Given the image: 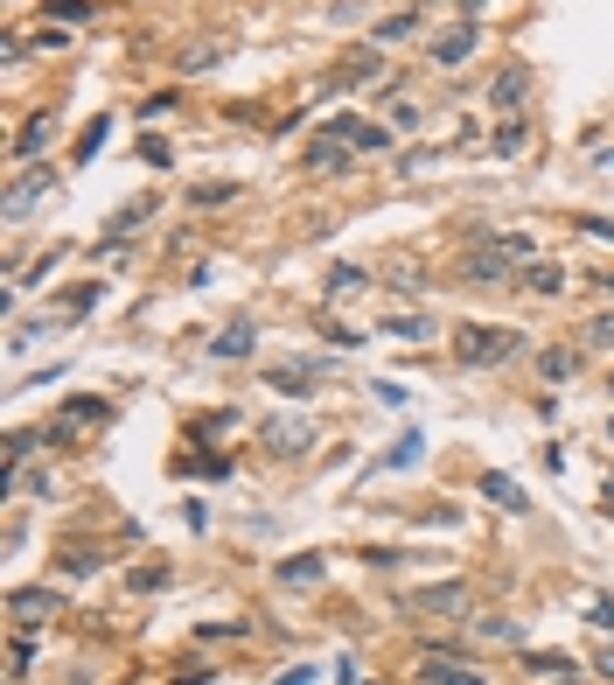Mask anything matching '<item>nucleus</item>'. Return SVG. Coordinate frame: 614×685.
<instances>
[{"mask_svg":"<svg viewBox=\"0 0 614 685\" xmlns=\"http://www.w3.org/2000/svg\"><path fill=\"white\" fill-rule=\"evenodd\" d=\"M398 616H427V622H468V616H475V595H468V581L406 587V595H398Z\"/></svg>","mask_w":614,"mask_h":685,"instance_id":"f257e3e1","label":"nucleus"},{"mask_svg":"<svg viewBox=\"0 0 614 685\" xmlns=\"http://www.w3.org/2000/svg\"><path fill=\"white\" fill-rule=\"evenodd\" d=\"M516 350H524V336H516V329H489V322H461V329H454V357H461L468 371L510 364Z\"/></svg>","mask_w":614,"mask_h":685,"instance_id":"f03ea898","label":"nucleus"},{"mask_svg":"<svg viewBox=\"0 0 614 685\" xmlns=\"http://www.w3.org/2000/svg\"><path fill=\"white\" fill-rule=\"evenodd\" d=\"M112 420V406H105V392H77V398H64V413L43 427V441L49 448H77V441H91Z\"/></svg>","mask_w":614,"mask_h":685,"instance_id":"7ed1b4c3","label":"nucleus"},{"mask_svg":"<svg viewBox=\"0 0 614 685\" xmlns=\"http://www.w3.org/2000/svg\"><path fill=\"white\" fill-rule=\"evenodd\" d=\"M64 616V595L56 587H8V622L14 630H43V622Z\"/></svg>","mask_w":614,"mask_h":685,"instance_id":"20e7f679","label":"nucleus"},{"mask_svg":"<svg viewBox=\"0 0 614 685\" xmlns=\"http://www.w3.org/2000/svg\"><path fill=\"white\" fill-rule=\"evenodd\" d=\"M475 49H482V22H454V29H440V35H433V49H427V56H433L440 70H461Z\"/></svg>","mask_w":614,"mask_h":685,"instance_id":"39448f33","label":"nucleus"},{"mask_svg":"<svg viewBox=\"0 0 614 685\" xmlns=\"http://www.w3.org/2000/svg\"><path fill=\"white\" fill-rule=\"evenodd\" d=\"M329 133L342 147H356V155H391V141H398V133L377 126V120H329Z\"/></svg>","mask_w":614,"mask_h":685,"instance_id":"423d86ee","label":"nucleus"},{"mask_svg":"<svg viewBox=\"0 0 614 685\" xmlns=\"http://www.w3.org/2000/svg\"><path fill=\"white\" fill-rule=\"evenodd\" d=\"M461 280H475V288H510L516 280V266L496 252V245H475L468 259H461Z\"/></svg>","mask_w":614,"mask_h":685,"instance_id":"0eeeda50","label":"nucleus"},{"mask_svg":"<svg viewBox=\"0 0 614 685\" xmlns=\"http://www.w3.org/2000/svg\"><path fill=\"white\" fill-rule=\"evenodd\" d=\"M412 678L419 685H482V672H475V664H461V658H447V651H427L412 664Z\"/></svg>","mask_w":614,"mask_h":685,"instance_id":"6e6552de","label":"nucleus"},{"mask_svg":"<svg viewBox=\"0 0 614 685\" xmlns=\"http://www.w3.org/2000/svg\"><path fill=\"white\" fill-rule=\"evenodd\" d=\"M315 441H321L315 420H265V454H300V448H315Z\"/></svg>","mask_w":614,"mask_h":685,"instance_id":"1a4fd4ad","label":"nucleus"},{"mask_svg":"<svg viewBox=\"0 0 614 685\" xmlns=\"http://www.w3.org/2000/svg\"><path fill=\"white\" fill-rule=\"evenodd\" d=\"M531 85H537V78H531V64H503V70H496L489 105H496V112H516V105L531 99Z\"/></svg>","mask_w":614,"mask_h":685,"instance_id":"9d476101","label":"nucleus"},{"mask_svg":"<svg viewBox=\"0 0 614 685\" xmlns=\"http://www.w3.org/2000/svg\"><path fill=\"white\" fill-rule=\"evenodd\" d=\"M377 70H384V49L377 43H363V49H350V56H342V70H336V91H350V85H371L377 78Z\"/></svg>","mask_w":614,"mask_h":685,"instance_id":"9b49d317","label":"nucleus"},{"mask_svg":"<svg viewBox=\"0 0 614 685\" xmlns=\"http://www.w3.org/2000/svg\"><path fill=\"white\" fill-rule=\"evenodd\" d=\"M516 294H566V266H559V259L516 266Z\"/></svg>","mask_w":614,"mask_h":685,"instance_id":"f8f14e48","label":"nucleus"},{"mask_svg":"<svg viewBox=\"0 0 614 685\" xmlns=\"http://www.w3.org/2000/svg\"><path fill=\"white\" fill-rule=\"evenodd\" d=\"M265 385H273L280 398H307L321 385V364H273V371H265Z\"/></svg>","mask_w":614,"mask_h":685,"instance_id":"ddd939ff","label":"nucleus"},{"mask_svg":"<svg viewBox=\"0 0 614 685\" xmlns=\"http://www.w3.org/2000/svg\"><path fill=\"white\" fill-rule=\"evenodd\" d=\"M154 211H161V196H133V203H120V211H112V217H105V232H112V245H126V238H133V232H140V224H147Z\"/></svg>","mask_w":614,"mask_h":685,"instance_id":"4468645a","label":"nucleus"},{"mask_svg":"<svg viewBox=\"0 0 614 685\" xmlns=\"http://www.w3.org/2000/svg\"><path fill=\"white\" fill-rule=\"evenodd\" d=\"M252 343H259V329L238 315V322H224V329H217V343H209V350H217L224 364H238V357H252Z\"/></svg>","mask_w":614,"mask_h":685,"instance_id":"2eb2a0df","label":"nucleus"},{"mask_svg":"<svg viewBox=\"0 0 614 685\" xmlns=\"http://www.w3.org/2000/svg\"><path fill=\"white\" fill-rule=\"evenodd\" d=\"M524 672H537V678H580V658H566V651H524Z\"/></svg>","mask_w":614,"mask_h":685,"instance_id":"dca6fc26","label":"nucleus"},{"mask_svg":"<svg viewBox=\"0 0 614 685\" xmlns=\"http://www.w3.org/2000/svg\"><path fill=\"white\" fill-rule=\"evenodd\" d=\"M56 141V120H49V112H35V120L22 126V133H14V161H29V155H43V147Z\"/></svg>","mask_w":614,"mask_h":685,"instance_id":"f3484780","label":"nucleus"},{"mask_svg":"<svg viewBox=\"0 0 614 685\" xmlns=\"http://www.w3.org/2000/svg\"><path fill=\"white\" fill-rule=\"evenodd\" d=\"M350 161H356V147H342L336 133H321V141L307 147V168H329V176H342V168H350Z\"/></svg>","mask_w":614,"mask_h":685,"instance_id":"a211bd4d","label":"nucleus"},{"mask_svg":"<svg viewBox=\"0 0 614 685\" xmlns=\"http://www.w3.org/2000/svg\"><path fill=\"white\" fill-rule=\"evenodd\" d=\"M482 245H496L510 266H531V259H537V238H531V232H482Z\"/></svg>","mask_w":614,"mask_h":685,"instance_id":"6ab92c4d","label":"nucleus"},{"mask_svg":"<svg viewBox=\"0 0 614 685\" xmlns=\"http://www.w3.org/2000/svg\"><path fill=\"white\" fill-rule=\"evenodd\" d=\"M321 574H329V560H321V553H294V560H280V581H286V587H315Z\"/></svg>","mask_w":614,"mask_h":685,"instance_id":"aec40b11","label":"nucleus"},{"mask_svg":"<svg viewBox=\"0 0 614 685\" xmlns=\"http://www.w3.org/2000/svg\"><path fill=\"white\" fill-rule=\"evenodd\" d=\"M412 29H419V8H398V14H384V22L371 29V43H377V49H391V43H406Z\"/></svg>","mask_w":614,"mask_h":685,"instance_id":"412c9836","label":"nucleus"},{"mask_svg":"<svg viewBox=\"0 0 614 685\" xmlns=\"http://www.w3.org/2000/svg\"><path fill=\"white\" fill-rule=\"evenodd\" d=\"M468 630L482 637V643H510V651H516V643H524V630H516L510 616H468Z\"/></svg>","mask_w":614,"mask_h":685,"instance_id":"4be33fe9","label":"nucleus"},{"mask_svg":"<svg viewBox=\"0 0 614 685\" xmlns=\"http://www.w3.org/2000/svg\"><path fill=\"white\" fill-rule=\"evenodd\" d=\"M43 189H49V168H29V176H22V182H14V189H8V217H22V211H29V203H35V196H43Z\"/></svg>","mask_w":614,"mask_h":685,"instance_id":"5701e85b","label":"nucleus"},{"mask_svg":"<svg viewBox=\"0 0 614 685\" xmlns=\"http://www.w3.org/2000/svg\"><path fill=\"white\" fill-rule=\"evenodd\" d=\"M363 280H371V273L342 259V266H329V280H321V288H329V301H350V294H363Z\"/></svg>","mask_w":614,"mask_h":685,"instance_id":"b1692460","label":"nucleus"},{"mask_svg":"<svg viewBox=\"0 0 614 685\" xmlns=\"http://www.w3.org/2000/svg\"><path fill=\"white\" fill-rule=\"evenodd\" d=\"M482 497H489V504H503V510H524V483H516V475H496V469H489V475H482Z\"/></svg>","mask_w":614,"mask_h":685,"instance_id":"393cba45","label":"nucleus"},{"mask_svg":"<svg viewBox=\"0 0 614 685\" xmlns=\"http://www.w3.org/2000/svg\"><path fill=\"white\" fill-rule=\"evenodd\" d=\"M384 336H391V343H427L433 336V315H384Z\"/></svg>","mask_w":614,"mask_h":685,"instance_id":"a878e982","label":"nucleus"},{"mask_svg":"<svg viewBox=\"0 0 614 685\" xmlns=\"http://www.w3.org/2000/svg\"><path fill=\"white\" fill-rule=\"evenodd\" d=\"M537 371H545V385H566L580 371V350H537Z\"/></svg>","mask_w":614,"mask_h":685,"instance_id":"bb28decb","label":"nucleus"},{"mask_svg":"<svg viewBox=\"0 0 614 685\" xmlns=\"http://www.w3.org/2000/svg\"><path fill=\"white\" fill-rule=\"evenodd\" d=\"M384 126H391V133H419V126H427V112H419L412 99H391V112H384Z\"/></svg>","mask_w":614,"mask_h":685,"instance_id":"cd10ccee","label":"nucleus"},{"mask_svg":"<svg viewBox=\"0 0 614 685\" xmlns=\"http://www.w3.org/2000/svg\"><path fill=\"white\" fill-rule=\"evenodd\" d=\"M524 141H531V120H503L496 126V155H524Z\"/></svg>","mask_w":614,"mask_h":685,"instance_id":"c85d7f7f","label":"nucleus"},{"mask_svg":"<svg viewBox=\"0 0 614 685\" xmlns=\"http://www.w3.org/2000/svg\"><path fill=\"white\" fill-rule=\"evenodd\" d=\"M64 566H70V574H99V566H105V553H99V546H84V539H77V546H64Z\"/></svg>","mask_w":614,"mask_h":685,"instance_id":"c756f323","label":"nucleus"},{"mask_svg":"<svg viewBox=\"0 0 614 685\" xmlns=\"http://www.w3.org/2000/svg\"><path fill=\"white\" fill-rule=\"evenodd\" d=\"M43 14H56L64 29H77V22H91V0H43Z\"/></svg>","mask_w":614,"mask_h":685,"instance_id":"7c9ffc66","label":"nucleus"},{"mask_svg":"<svg viewBox=\"0 0 614 685\" xmlns=\"http://www.w3.org/2000/svg\"><path fill=\"white\" fill-rule=\"evenodd\" d=\"M29 658H35L29 630H14V643H8V672H14V678H29Z\"/></svg>","mask_w":614,"mask_h":685,"instance_id":"2f4dec72","label":"nucleus"},{"mask_svg":"<svg viewBox=\"0 0 614 685\" xmlns=\"http://www.w3.org/2000/svg\"><path fill=\"white\" fill-rule=\"evenodd\" d=\"M433 161H440V147H412V155H398V176H427Z\"/></svg>","mask_w":614,"mask_h":685,"instance_id":"473e14b6","label":"nucleus"},{"mask_svg":"<svg viewBox=\"0 0 614 685\" xmlns=\"http://www.w3.org/2000/svg\"><path fill=\"white\" fill-rule=\"evenodd\" d=\"M105 133H112V120H91V126H84V141H77V161H91V155H99V147H105Z\"/></svg>","mask_w":614,"mask_h":685,"instance_id":"72a5a7b5","label":"nucleus"},{"mask_svg":"<svg viewBox=\"0 0 614 685\" xmlns=\"http://www.w3.org/2000/svg\"><path fill=\"white\" fill-rule=\"evenodd\" d=\"M587 622H593L601 637H614V602H607V595H593V602H587Z\"/></svg>","mask_w":614,"mask_h":685,"instance_id":"f704fd0d","label":"nucleus"},{"mask_svg":"<svg viewBox=\"0 0 614 685\" xmlns=\"http://www.w3.org/2000/svg\"><path fill=\"white\" fill-rule=\"evenodd\" d=\"M14 490H22V497H49V475L43 469H14Z\"/></svg>","mask_w":614,"mask_h":685,"instance_id":"c9c22d12","label":"nucleus"},{"mask_svg":"<svg viewBox=\"0 0 614 685\" xmlns=\"http://www.w3.org/2000/svg\"><path fill=\"white\" fill-rule=\"evenodd\" d=\"M29 448H35V434H29V427H14V434H8V469H22V462H29Z\"/></svg>","mask_w":614,"mask_h":685,"instance_id":"e433bc0d","label":"nucleus"},{"mask_svg":"<svg viewBox=\"0 0 614 685\" xmlns=\"http://www.w3.org/2000/svg\"><path fill=\"white\" fill-rule=\"evenodd\" d=\"M412 462H419V434H406V441L384 454V469H412Z\"/></svg>","mask_w":614,"mask_h":685,"instance_id":"4c0bfd02","label":"nucleus"},{"mask_svg":"<svg viewBox=\"0 0 614 685\" xmlns=\"http://www.w3.org/2000/svg\"><path fill=\"white\" fill-rule=\"evenodd\" d=\"M217 56H224V43H217V49H209V43H196V49L182 56V70H189V78H196V70H209V64H217Z\"/></svg>","mask_w":614,"mask_h":685,"instance_id":"58836bf2","label":"nucleus"},{"mask_svg":"<svg viewBox=\"0 0 614 685\" xmlns=\"http://www.w3.org/2000/svg\"><path fill=\"white\" fill-rule=\"evenodd\" d=\"M238 196V182H196V203H230Z\"/></svg>","mask_w":614,"mask_h":685,"instance_id":"ea45409f","label":"nucleus"},{"mask_svg":"<svg viewBox=\"0 0 614 685\" xmlns=\"http://www.w3.org/2000/svg\"><path fill=\"white\" fill-rule=\"evenodd\" d=\"M91 301H99V288H70L64 294V315H91Z\"/></svg>","mask_w":614,"mask_h":685,"instance_id":"a19ab883","label":"nucleus"},{"mask_svg":"<svg viewBox=\"0 0 614 685\" xmlns=\"http://www.w3.org/2000/svg\"><path fill=\"white\" fill-rule=\"evenodd\" d=\"M580 232H587L593 245H614V217H580Z\"/></svg>","mask_w":614,"mask_h":685,"instance_id":"79ce46f5","label":"nucleus"},{"mask_svg":"<svg viewBox=\"0 0 614 685\" xmlns=\"http://www.w3.org/2000/svg\"><path fill=\"white\" fill-rule=\"evenodd\" d=\"M133 587H140V595H154V587H168V566H140V574H133Z\"/></svg>","mask_w":614,"mask_h":685,"instance_id":"37998d69","label":"nucleus"},{"mask_svg":"<svg viewBox=\"0 0 614 685\" xmlns=\"http://www.w3.org/2000/svg\"><path fill=\"white\" fill-rule=\"evenodd\" d=\"M587 343H614V308H607V315H593V322H587Z\"/></svg>","mask_w":614,"mask_h":685,"instance_id":"c03bdc74","label":"nucleus"},{"mask_svg":"<svg viewBox=\"0 0 614 685\" xmlns=\"http://www.w3.org/2000/svg\"><path fill=\"white\" fill-rule=\"evenodd\" d=\"M454 8H461V22H482V14L496 8V0H454Z\"/></svg>","mask_w":614,"mask_h":685,"instance_id":"a18cd8bd","label":"nucleus"},{"mask_svg":"<svg viewBox=\"0 0 614 685\" xmlns=\"http://www.w3.org/2000/svg\"><path fill=\"white\" fill-rule=\"evenodd\" d=\"M593 672H601V678L614 685V643H601V651H593Z\"/></svg>","mask_w":614,"mask_h":685,"instance_id":"49530a36","label":"nucleus"},{"mask_svg":"<svg viewBox=\"0 0 614 685\" xmlns=\"http://www.w3.org/2000/svg\"><path fill=\"white\" fill-rule=\"evenodd\" d=\"M280 685H315V672H307V664H294V672H280Z\"/></svg>","mask_w":614,"mask_h":685,"instance_id":"de8ad7c7","label":"nucleus"},{"mask_svg":"<svg viewBox=\"0 0 614 685\" xmlns=\"http://www.w3.org/2000/svg\"><path fill=\"white\" fill-rule=\"evenodd\" d=\"M593 168H601V176H607V168H614V147H593Z\"/></svg>","mask_w":614,"mask_h":685,"instance_id":"09e8293b","label":"nucleus"},{"mask_svg":"<svg viewBox=\"0 0 614 685\" xmlns=\"http://www.w3.org/2000/svg\"><path fill=\"white\" fill-rule=\"evenodd\" d=\"M601 497H607V504H614V469H607V483H601Z\"/></svg>","mask_w":614,"mask_h":685,"instance_id":"8fccbe9b","label":"nucleus"},{"mask_svg":"<svg viewBox=\"0 0 614 685\" xmlns=\"http://www.w3.org/2000/svg\"><path fill=\"white\" fill-rule=\"evenodd\" d=\"M175 685H203V672H182V678H175Z\"/></svg>","mask_w":614,"mask_h":685,"instance_id":"3c124183","label":"nucleus"},{"mask_svg":"<svg viewBox=\"0 0 614 685\" xmlns=\"http://www.w3.org/2000/svg\"><path fill=\"white\" fill-rule=\"evenodd\" d=\"M70 685H91V678H84V672H77V678H70Z\"/></svg>","mask_w":614,"mask_h":685,"instance_id":"603ef678","label":"nucleus"},{"mask_svg":"<svg viewBox=\"0 0 614 685\" xmlns=\"http://www.w3.org/2000/svg\"><path fill=\"white\" fill-rule=\"evenodd\" d=\"M607 518H614V510H607Z\"/></svg>","mask_w":614,"mask_h":685,"instance_id":"864d4df0","label":"nucleus"}]
</instances>
